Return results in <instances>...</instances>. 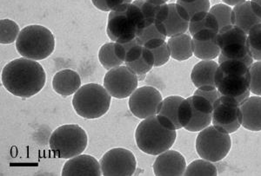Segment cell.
I'll use <instances>...</instances> for the list:
<instances>
[{
	"label": "cell",
	"instance_id": "1",
	"mask_svg": "<svg viewBox=\"0 0 261 176\" xmlns=\"http://www.w3.org/2000/svg\"><path fill=\"white\" fill-rule=\"evenodd\" d=\"M1 80L11 94L21 98H30L39 94L45 87L46 74L39 62L20 57L4 67Z\"/></svg>",
	"mask_w": 261,
	"mask_h": 176
},
{
	"label": "cell",
	"instance_id": "2",
	"mask_svg": "<svg viewBox=\"0 0 261 176\" xmlns=\"http://www.w3.org/2000/svg\"><path fill=\"white\" fill-rule=\"evenodd\" d=\"M215 83L222 97L231 98L241 105L251 94L249 67L241 61L226 60L219 65Z\"/></svg>",
	"mask_w": 261,
	"mask_h": 176
},
{
	"label": "cell",
	"instance_id": "3",
	"mask_svg": "<svg viewBox=\"0 0 261 176\" xmlns=\"http://www.w3.org/2000/svg\"><path fill=\"white\" fill-rule=\"evenodd\" d=\"M145 27L142 11L133 3L126 4L110 12L107 33L113 42L127 43L138 38Z\"/></svg>",
	"mask_w": 261,
	"mask_h": 176
},
{
	"label": "cell",
	"instance_id": "4",
	"mask_svg": "<svg viewBox=\"0 0 261 176\" xmlns=\"http://www.w3.org/2000/svg\"><path fill=\"white\" fill-rule=\"evenodd\" d=\"M176 131L161 124L157 114L143 119L135 131L137 146L145 154L159 156L172 147L177 137Z\"/></svg>",
	"mask_w": 261,
	"mask_h": 176
},
{
	"label": "cell",
	"instance_id": "5",
	"mask_svg": "<svg viewBox=\"0 0 261 176\" xmlns=\"http://www.w3.org/2000/svg\"><path fill=\"white\" fill-rule=\"evenodd\" d=\"M16 49L23 57L40 61L54 53L55 38L46 27L28 25L21 30L16 41Z\"/></svg>",
	"mask_w": 261,
	"mask_h": 176
},
{
	"label": "cell",
	"instance_id": "6",
	"mask_svg": "<svg viewBox=\"0 0 261 176\" xmlns=\"http://www.w3.org/2000/svg\"><path fill=\"white\" fill-rule=\"evenodd\" d=\"M112 96L103 86L88 83L81 86L72 98L75 112L86 119H97L107 114L111 107Z\"/></svg>",
	"mask_w": 261,
	"mask_h": 176
},
{
	"label": "cell",
	"instance_id": "7",
	"mask_svg": "<svg viewBox=\"0 0 261 176\" xmlns=\"http://www.w3.org/2000/svg\"><path fill=\"white\" fill-rule=\"evenodd\" d=\"M88 145L86 130L77 124H65L55 129L50 135L49 146L54 156L71 159L81 155Z\"/></svg>",
	"mask_w": 261,
	"mask_h": 176
},
{
	"label": "cell",
	"instance_id": "8",
	"mask_svg": "<svg viewBox=\"0 0 261 176\" xmlns=\"http://www.w3.org/2000/svg\"><path fill=\"white\" fill-rule=\"evenodd\" d=\"M220 49L219 65L226 60H236L250 67L253 58L247 44V34L239 27L230 24L220 30L217 36Z\"/></svg>",
	"mask_w": 261,
	"mask_h": 176
},
{
	"label": "cell",
	"instance_id": "9",
	"mask_svg": "<svg viewBox=\"0 0 261 176\" xmlns=\"http://www.w3.org/2000/svg\"><path fill=\"white\" fill-rule=\"evenodd\" d=\"M214 105L201 96L193 95L180 103L178 121L182 128L190 132H199L213 122Z\"/></svg>",
	"mask_w": 261,
	"mask_h": 176
},
{
	"label": "cell",
	"instance_id": "10",
	"mask_svg": "<svg viewBox=\"0 0 261 176\" xmlns=\"http://www.w3.org/2000/svg\"><path fill=\"white\" fill-rule=\"evenodd\" d=\"M231 147L230 134L220 131L214 125L199 131L196 139V151L198 155L209 162L222 161L228 155Z\"/></svg>",
	"mask_w": 261,
	"mask_h": 176
},
{
	"label": "cell",
	"instance_id": "11",
	"mask_svg": "<svg viewBox=\"0 0 261 176\" xmlns=\"http://www.w3.org/2000/svg\"><path fill=\"white\" fill-rule=\"evenodd\" d=\"M138 76L125 65L113 68L105 75V89L112 97L117 99L130 97L138 89Z\"/></svg>",
	"mask_w": 261,
	"mask_h": 176
},
{
	"label": "cell",
	"instance_id": "12",
	"mask_svg": "<svg viewBox=\"0 0 261 176\" xmlns=\"http://www.w3.org/2000/svg\"><path fill=\"white\" fill-rule=\"evenodd\" d=\"M99 162L105 176H132L136 171L137 160L134 153L123 148L108 150Z\"/></svg>",
	"mask_w": 261,
	"mask_h": 176
},
{
	"label": "cell",
	"instance_id": "13",
	"mask_svg": "<svg viewBox=\"0 0 261 176\" xmlns=\"http://www.w3.org/2000/svg\"><path fill=\"white\" fill-rule=\"evenodd\" d=\"M240 106L233 99L221 96L214 104L213 125L224 133L236 132L241 126Z\"/></svg>",
	"mask_w": 261,
	"mask_h": 176
},
{
	"label": "cell",
	"instance_id": "14",
	"mask_svg": "<svg viewBox=\"0 0 261 176\" xmlns=\"http://www.w3.org/2000/svg\"><path fill=\"white\" fill-rule=\"evenodd\" d=\"M162 101V95L157 89L151 86H144L137 89L130 95L128 104L134 116L146 119L158 114Z\"/></svg>",
	"mask_w": 261,
	"mask_h": 176
},
{
	"label": "cell",
	"instance_id": "15",
	"mask_svg": "<svg viewBox=\"0 0 261 176\" xmlns=\"http://www.w3.org/2000/svg\"><path fill=\"white\" fill-rule=\"evenodd\" d=\"M158 31L166 38L180 35L189 29V22L181 18L176 7V4H165L155 19Z\"/></svg>",
	"mask_w": 261,
	"mask_h": 176
},
{
	"label": "cell",
	"instance_id": "16",
	"mask_svg": "<svg viewBox=\"0 0 261 176\" xmlns=\"http://www.w3.org/2000/svg\"><path fill=\"white\" fill-rule=\"evenodd\" d=\"M187 167L184 156L178 151L171 150L159 155L152 165L153 173L157 176L184 175Z\"/></svg>",
	"mask_w": 261,
	"mask_h": 176
},
{
	"label": "cell",
	"instance_id": "17",
	"mask_svg": "<svg viewBox=\"0 0 261 176\" xmlns=\"http://www.w3.org/2000/svg\"><path fill=\"white\" fill-rule=\"evenodd\" d=\"M62 176H100V162L89 155H79L68 159L63 166Z\"/></svg>",
	"mask_w": 261,
	"mask_h": 176
},
{
	"label": "cell",
	"instance_id": "18",
	"mask_svg": "<svg viewBox=\"0 0 261 176\" xmlns=\"http://www.w3.org/2000/svg\"><path fill=\"white\" fill-rule=\"evenodd\" d=\"M218 33L212 30H203L192 37L193 55L201 60H214L220 56L217 43Z\"/></svg>",
	"mask_w": 261,
	"mask_h": 176
},
{
	"label": "cell",
	"instance_id": "19",
	"mask_svg": "<svg viewBox=\"0 0 261 176\" xmlns=\"http://www.w3.org/2000/svg\"><path fill=\"white\" fill-rule=\"evenodd\" d=\"M241 126L250 131H261V97H249L241 103Z\"/></svg>",
	"mask_w": 261,
	"mask_h": 176
},
{
	"label": "cell",
	"instance_id": "20",
	"mask_svg": "<svg viewBox=\"0 0 261 176\" xmlns=\"http://www.w3.org/2000/svg\"><path fill=\"white\" fill-rule=\"evenodd\" d=\"M219 64L214 60H201L194 65L191 72V80L197 89H217L215 75Z\"/></svg>",
	"mask_w": 261,
	"mask_h": 176
},
{
	"label": "cell",
	"instance_id": "21",
	"mask_svg": "<svg viewBox=\"0 0 261 176\" xmlns=\"http://www.w3.org/2000/svg\"><path fill=\"white\" fill-rule=\"evenodd\" d=\"M81 87V76L77 71L62 70L54 75L53 89L57 94L69 97L75 94Z\"/></svg>",
	"mask_w": 261,
	"mask_h": 176
},
{
	"label": "cell",
	"instance_id": "22",
	"mask_svg": "<svg viewBox=\"0 0 261 176\" xmlns=\"http://www.w3.org/2000/svg\"><path fill=\"white\" fill-rule=\"evenodd\" d=\"M231 23L239 27L248 35L252 27L260 24L261 18L256 15L251 6V1H246L233 6L231 14Z\"/></svg>",
	"mask_w": 261,
	"mask_h": 176
},
{
	"label": "cell",
	"instance_id": "23",
	"mask_svg": "<svg viewBox=\"0 0 261 176\" xmlns=\"http://www.w3.org/2000/svg\"><path fill=\"white\" fill-rule=\"evenodd\" d=\"M176 7L181 18L190 23L204 17L211 5L209 0H177Z\"/></svg>",
	"mask_w": 261,
	"mask_h": 176
},
{
	"label": "cell",
	"instance_id": "24",
	"mask_svg": "<svg viewBox=\"0 0 261 176\" xmlns=\"http://www.w3.org/2000/svg\"><path fill=\"white\" fill-rule=\"evenodd\" d=\"M167 44L171 57L174 60L186 61L193 56V39L186 33L170 38Z\"/></svg>",
	"mask_w": 261,
	"mask_h": 176
},
{
	"label": "cell",
	"instance_id": "25",
	"mask_svg": "<svg viewBox=\"0 0 261 176\" xmlns=\"http://www.w3.org/2000/svg\"><path fill=\"white\" fill-rule=\"evenodd\" d=\"M185 98L179 96L167 97L161 102L158 114L163 115L172 123L176 130L182 129L178 121V108Z\"/></svg>",
	"mask_w": 261,
	"mask_h": 176
},
{
	"label": "cell",
	"instance_id": "26",
	"mask_svg": "<svg viewBox=\"0 0 261 176\" xmlns=\"http://www.w3.org/2000/svg\"><path fill=\"white\" fill-rule=\"evenodd\" d=\"M147 48L154 56V67H161L166 65L171 57L169 47L165 39L154 38L147 42L144 45Z\"/></svg>",
	"mask_w": 261,
	"mask_h": 176
},
{
	"label": "cell",
	"instance_id": "27",
	"mask_svg": "<svg viewBox=\"0 0 261 176\" xmlns=\"http://www.w3.org/2000/svg\"><path fill=\"white\" fill-rule=\"evenodd\" d=\"M154 56L152 55V53L144 46L142 54L139 58L134 60L133 62L125 63V65L135 75L140 76V75H146L149 71H151V69L154 67Z\"/></svg>",
	"mask_w": 261,
	"mask_h": 176
},
{
	"label": "cell",
	"instance_id": "28",
	"mask_svg": "<svg viewBox=\"0 0 261 176\" xmlns=\"http://www.w3.org/2000/svg\"><path fill=\"white\" fill-rule=\"evenodd\" d=\"M133 4L142 11L147 26L155 23L158 13L166 2L164 0H135Z\"/></svg>",
	"mask_w": 261,
	"mask_h": 176
},
{
	"label": "cell",
	"instance_id": "29",
	"mask_svg": "<svg viewBox=\"0 0 261 176\" xmlns=\"http://www.w3.org/2000/svg\"><path fill=\"white\" fill-rule=\"evenodd\" d=\"M98 60L107 71H110L113 68L119 67L122 64H125L116 55L114 43H107L101 46L98 50Z\"/></svg>",
	"mask_w": 261,
	"mask_h": 176
},
{
	"label": "cell",
	"instance_id": "30",
	"mask_svg": "<svg viewBox=\"0 0 261 176\" xmlns=\"http://www.w3.org/2000/svg\"><path fill=\"white\" fill-rule=\"evenodd\" d=\"M184 175H207L217 176V171L215 165L212 162L206 160H195L187 167Z\"/></svg>",
	"mask_w": 261,
	"mask_h": 176
},
{
	"label": "cell",
	"instance_id": "31",
	"mask_svg": "<svg viewBox=\"0 0 261 176\" xmlns=\"http://www.w3.org/2000/svg\"><path fill=\"white\" fill-rule=\"evenodd\" d=\"M20 29L18 24L11 19L0 20V43L1 44H11L17 41Z\"/></svg>",
	"mask_w": 261,
	"mask_h": 176
},
{
	"label": "cell",
	"instance_id": "32",
	"mask_svg": "<svg viewBox=\"0 0 261 176\" xmlns=\"http://www.w3.org/2000/svg\"><path fill=\"white\" fill-rule=\"evenodd\" d=\"M203 30H212L216 33L220 32V27L217 22L216 18H214V15H212L208 12L206 14L199 18L198 20L193 21L189 23V33L193 37L194 34L199 33Z\"/></svg>",
	"mask_w": 261,
	"mask_h": 176
},
{
	"label": "cell",
	"instance_id": "33",
	"mask_svg": "<svg viewBox=\"0 0 261 176\" xmlns=\"http://www.w3.org/2000/svg\"><path fill=\"white\" fill-rule=\"evenodd\" d=\"M247 44L253 60L261 61V23L250 31L247 35Z\"/></svg>",
	"mask_w": 261,
	"mask_h": 176
},
{
	"label": "cell",
	"instance_id": "34",
	"mask_svg": "<svg viewBox=\"0 0 261 176\" xmlns=\"http://www.w3.org/2000/svg\"><path fill=\"white\" fill-rule=\"evenodd\" d=\"M209 12L212 15H214V18H216L220 27V31L224 27L232 24L231 23L232 8L231 6H227L226 4H217L210 8Z\"/></svg>",
	"mask_w": 261,
	"mask_h": 176
},
{
	"label": "cell",
	"instance_id": "35",
	"mask_svg": "<svg viewBox=\"0 0 261 176\" xmlns=\"http://www.w3.org/2000/svg\"><path fill=\"white\" fill-rule=\"evenodd\" d=\"M250 91L261 97V61L252 63L249 67Z\"/></svg>",
	"mask_w": 261,
	"mask_h": 176
},
{
	"label": "cell",
	"instance_id": "36",
	"mask_svg": "<svg viewBox=\"0 0 261 176\" xmlns=\"http://www.w3.org/2000/svg\"><path fill=\"white\" fill-rule=\"evenodd\" d=\"M154 38H161V39H165V40L166 39V36L161 34L158 31L157 27L155 25V23L149 24L147 26L145 27L142 30V32L140 33L139 37H138L140 44L143 45V46L145 45L146 43L150 41L151 39H154Z\"/></svg>",
	"mask_w": 261,
	"mask_h": 176
},
{
	"label": "cell",
	"instance_id": "37",
	"mask_svg": "<svg viewBox=\"0 0 261 176\" xmlns=\"http://www.w3.org/2000/svg\"><path fill=\"white\" fill-rule=\"evenodd\" d=\"M139 44H140L138 38H134V40L127 42V43H114L116 55L120 60L125 63V57H126L127 53L132 50V48H134V46L139 45Z\"/></svg>",
	"mask_w": 261,
	"mask_h": 176
},
{
	"label": "cell",
	"instance_id": "38",
	"mask_svg": "<svg viewBox=\"0 0 261 176\" xmlns=\"http://www.w3.org/2000/svg\"><path fill=\"white\" fill-rule=\"evenodd\" d=\"M193 95H197V96H201V97L205 98L206 100L209 101L210 103L214 105V103L216 102L220 97L219 91L217 89H211V90H204V89H197Z\"/></svg>",
	"mask_w": 261,
	"mask_h": 176
},
{
	"label": "cell",
	"instance_id": "39",
	"mask_svg": "<svg viewBox=\"0 0 261 176\" xmlns=\"http://www.w3.org/2000/svg\"><path fill=\"white\" fill-rule=\"evenodd\" d=\"M133 3V0H106L107 9L109 12L115 11L120 6L126 5V4Z\"/></svg>",
	"mask_w": 261,
	"mask_h": 176
},
{
	"label": "cell",
	"instance_id": "40",
	"mask_svg": "<svg viewBox=\"0 0 261 176\" xmlns=\"http://www.w3.org/2000/svg\"><path fill=\"white\" fill-rule=\"evenodd\" d=\"M251 6L256 15L261 18V0H251Z\"/></svg>",
	"mask_w": 261,
	"mask_h": 176
},
{
	"label": "cell",
	"instance_id": "41",
	"mask_svg": "<svg viewBox=\"0 0 261 176\" xmlns=\"http://www.w3.org/2000/svg\"><path fill=\"white\" fill-rule=\"evenodd\" d=\"M222 1L227 6H235L240 5V4L244 3L247 0H222Z\"/></svg>",
	"mask_w": 261,
	"mask_h": 176
},
{
	"label": "cell",
	"instance_id": "42",
	"mask_svg": "<svg viewBox=\"0 0 261 176\" xmlns=\"http://www.w3.org/2000/svg\"><path fill=\"white\" fill-rule=\"evenodd\" d=\"M146 76V75H140V76H138V80H139V82H141L143 80H145Z\"/></svg>",
	"mask_w": 261,
	"mask_h": 176
},
{
	"label": "cell",
	"instance_id": "43",
	"mask_svg": "<svg viewBox=\"0 0 261 176\" xmlns=\"http://www.w3.org/2000/svg\"><path fill=\"white\" fill-rule=\"evenodd\" d=\"M164 1H166V2H167V1H168V0H164Z\"/></svg>",
	"mask_w": 261,
	"mask_h": 176
}]
</instances>
